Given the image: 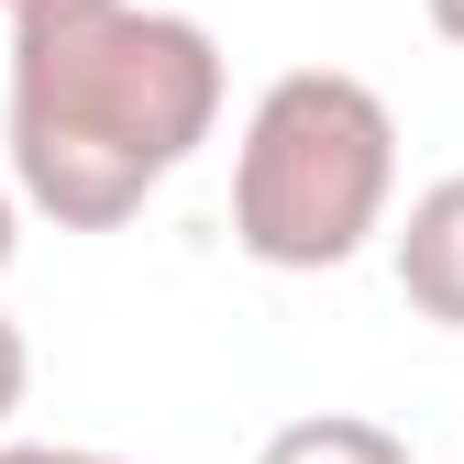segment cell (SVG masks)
<instances>
[{
    "label": "cell",
    "instance_id": "1",
    "mask_svg": "<svg viewBox=\"0 0 464 464\" xmlns=\"http://www.w3.org/2000/svg\"><path fill=\"white\" fill-rule=\"evenodd\" d=\"M12 188L55 232H122L221 122V44L155 0H23L0 12Z\"/></svg>",
    "mask_w": 464,
    "mask_h": 464
},
{
    "label": "cell",
    "instance_id": "2",
    "mask_svg": "<svg viewBox=\"0 0 464 464\" xmlns=\"http://www.w3.org/2000/svg\"><path fill=\"white\" fill-rule=\"evenodd\" d=\"M398 210V111L354 67H287L232 144V244L276 276L354 266Z\"/></svg>",
    "mask_w": 464,
    "mask_h": 464
},
{
    "label": "cell",
    "instance_id": "3",
    "mask_svg": "<svg viewBox=\"0 0 464 464\" xmlns=\"http://www.w3.org/2000/svg\"><path fill=\"white\" fill-rule=\"evenodd\" d=\"M387 266H398V299L420 321L464 332V166L431 178L410 210H387Z\"/></svg>",
    "mask_w": 464,
    "mask_h": 464
},
{
    "label": "cell",
    "instance_id": "4",
    "mask_svg": "<svg viewBox=\"0 0 464 464\" xmlns=\"http://www.w3.org/2000/svg\"><path fill=\"white\" fill-rule=\"evenodd\" d=\"M255 464H410V442L365 410H310V420H276Z\"/></svg>",
    "mask_w": 464,
    "mask_h": 464
},
{
    "label": "cell",
    "instance_id": "5",
    "mask_svg": "<svg viewBox=\"0 0 464 464\" xmlns=\"http://www.w3.org/2000/svg\"><path fill=\"white\" fill-rule=\"evenodd\" d=\"M23 387H34V343H23V321L0 310V431L23 420Z\"/></svg>",
    "mask_w": 464,
    "mask_h": 464
},
{
    "label": "cell",
    "instance_id": "6",
    "mask_svg": "<svg viewBox=\"0 0 464 464\" xmlns=\"http://www.w3.org/2000/svg\"><path fill=\"white\" fill-rule=\"evenodd\" d=\"M0 464H122V453H89V442H12V431H0Z\"/></svg>",
    "mask_w": 464,
    "mask_h": 464
},
{
    "label": "cell",
    "instance_id": "7",
    "mask_svg": "<svg viewBox=\"0 0 464 464\" xmlns=\"http://www.w3.org/2000/svg\"><path fill=\"white\" fill-rule=\"evenodd\" d=\"M12 255H23V188L0 178V276H12Z\"/></svg>",
    "mask_w": 464,
    "mask_h": 464
},
{
    "label": "cell",
    "instance_id": "8",
    "mask_svg": "<svg viewBox=\"0 0 464 464\" xmlns=\"http://www.w3.org/2000/svg\"><path fill=\"white\" fill-rule=\"evenodd\" d=\"M420 23H431L442 44H464V0H420Z\"/></svg>",
    "mask_w": 464,
    "mask_h": 464
},
{
    "label": "cell",
    "instance_id": "9",
    "mask_svg": "<svg viewBox=\"0 0 464 464\" xmlns=\"http://www.w3.org/2000/svg\"><path fill=\"white\" fill-rule=\"evenodd\" d=\"M0 12H23V0H0Z\"/></svg>",
    "mask_w": 464,
    "mask_h": 464
}]
</instances>
